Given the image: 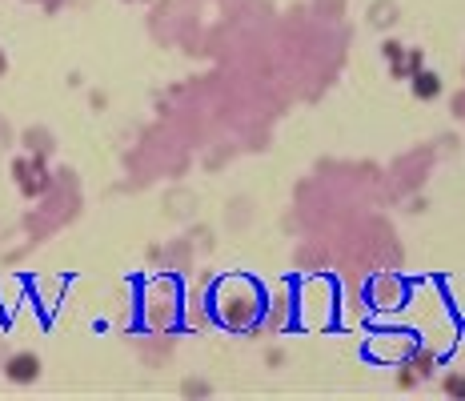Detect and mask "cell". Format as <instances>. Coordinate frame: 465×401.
Returning a JSON list of instances; mask_svg holds the SVG:
<instances>
[{"mask_svg":"<svg viewBox=\"0 0 465 401\" xmlns=\"http://www.w3.org/2000/svg\"><path fill=\"white\" fill-rule=\"evenodd\" d=\"M8 373H13V381H32L36 377V357H16Z\"/></svg>","mask_w":465,"mask_h":401,"instance_id":"obj_1","label":"cell"},{"mask_svg":"<svg viewBox=\"0 0 465 401\" xmlns=\"http://www.w3.org/2000/svg\"><path fill=\"white\" fill-rule=\"evenodd\" d=\"M0 68H4V56H0Z\"/></svg>","mask_w":465,"mask_h":401,"instance_id":"obj_3","label":"cell"},{"mask_svg":"<svg viewBox=\"0 0 465 401\" xmlns=\"http://www.w3.org/2000/svg\"><path fill=\"white\" fill-rule=\"evenodd\" d=\"M413 89H417V96H425V100H429V96H437V89H441V84H437V77H429V73H417V77H413Z\"/></svg>","mask_w":465,"mask_h":401,"instance_id":"obj_2","label":"cell"}]
</instances>
